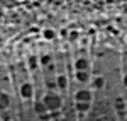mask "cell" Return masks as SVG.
Segmentation results:
<instances>
[{"mask_svg":"<svg viewBox=\"0 0 127 121\" xmlns=\"http://www.w3.org/2000/svg\"><path fill=\"white\" fill-rule=\"evenodd\" d=\"M115 108H117V109H124V108H126V104H124V99H122V97H119L117 101H115Z\"/></svg>","mask_w":127,"mask_h":121,"instance_id":"8fae6325","label":"cell"},{"mask_svg":"<svg viewBox=\"0 0 127 121\" xmlns=\"http://www.w3.org/2000/svg\"><path fill=\"white\" fill-rule=\"evenodd\" d=\"M75 77H76V80H78L80 84H88V82H92V77H90L88 72H76Z\"/></svg>","mask_w":127,"mask_h":121,"instance_id":"5b68a950","label":"cell"},{"mask_svg":"<svg viewBox=\"0 0 127 121\" xmlns=\"http://www.w3.org/2000/svg\"><path fill=\"white\" fill-rule=\"evenodd\" d=\"M56 87L61 89V91H66V89H68V80H66L64 75H59L58 79H56Z\"/></svg>","mask_w":127,"mask_h":121,"instance_id":"8992f818","label":"cell"},{"mask_svg":"<svg viewBox=\"0 0 127 121\" xmlns=\"http://www.w3.org/2000/svg\"><path fill=\"white\" fill-rule=\"evenodd\" d=\"M75 70L76 72H88L90 70V61L87 58H78L75 61Z\"/></svg>","mask_w":127,"mask_h":121,"instance_id":"277c9868","label":"cell"},{"mask_svg":"<svg viewBox=\"0 0 127 121\" xmlns=\"http://www.w3.org/2000/svg\"><path fill=\"white\" fill-rule=\"evenodd\" d=\"M34 111L37 113V114H46L48 109H46V106H44V102H42V101H37L36 104H34Z\"/></svg>","mask_w":127,"mask_h":121,"instance_id":"ba28073f","label":"cell"},{"mask_svg":"<svg viewBox=\"0 0 127 121\" xmlns=\"http://www.w3.org/2000/svg\"><path fill=\"white\" fill-rule=\"evenodd\" d=\"M93 101V92L90 89H80V91L75 92V102H88L92 104Z\"/></svg>","mask_w":127,"mask_h":121,"instance_id":"7a4b0ae2","label":"cell"},{"mask_svg":"<svg viewBox=\"0 0 127 121\" xmlns=\"http://www.w3.org/2000/svg\"><path fill=\"white\" fill-rule=\"evenodd\" d=\"M32 96H34V87H32V84H29V82L22 84V85H20V97H22V99H32Z\"/></svg>","mask_w":127,"mask_h":121,"instance_id":"3957f363","label":"cell"},{"mask_svg":"<svg viewBox=\"0 0 127 121\" xmlns=\"http://www.w3.org/2000/svg\"><path fill=\"white\" fill-rule=\"evenodd\" d=\"M42 34H44V38H46V39H53V38L56 36V32H54L53 29H44Z\"/></svg>","mask_w":127,"mask_h":121,"instance_id":"30bf717a","label":"cell"},{"mask_svg":"<svg viewBox=\"0 0 127 121\" xmlns=\"http://www.w3.org/2000/svg\"><path fill=\"white\" fill-rule=\"evenodd\" d=\"M42 102H44V106H46V109L51 113L58 111L59 108L63 106V99H61V96L56 94V92H48L44 97H42Z\"/></svg>","mask_w":127,"mask_h":121,"instance_id":"6da1fadb","label":"cell"},{"mask_svg":"<svg viewBox=\"0 0 127 121\" xmlns=\"http://www.w3.org/2000/svg\"><path fill=\"white\" fill-rule=\"evenodd\" d=\"M76 109H78L80 113H87L88 109H90V104H88V102H76Z\"/></svg>","mask_w":127,"mask_h":121,"instance_id":"9c48e42d","label":"cell"},{"mask_svg":"<svg viewBox=\"0 0 127 121\" xmlns=\"http://www.w3.org/2000/svg\"><path fill=\"white\" fill-rule=\"evenodd\" d=\"M103 85H105V79H103V77H95V79H92V87H93V89H103Z\"/></svg>","mask_w":127,"mask_h":121,"instance_id":"52a82bcc","label":"cell"},{"mask_svg":"<svg viewBox=\"0 0 127 121\" xmlns=\"http://www.w3.org/2000/svg\"><path fill=\"white\" fill-rule=\"evenodd\" d=\"M122 84H124V87H126V89H127V73H126V75H124V79H122Z\"/></svg>","mask_w":127,"mask_h":121,"instance_id":"7c38bea8","label":"cell"}]
</instances>
